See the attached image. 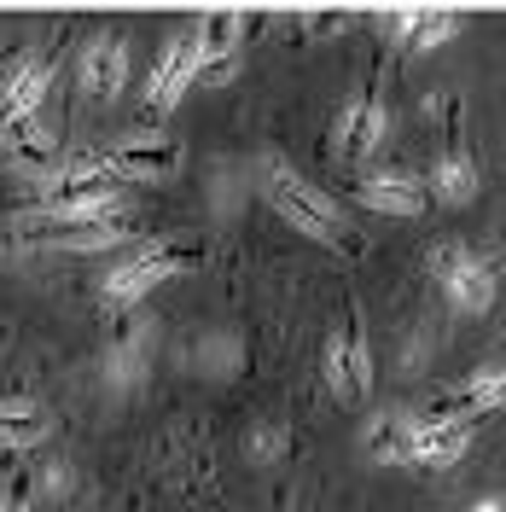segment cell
I'll return each mask as SVG.
<instances>
[{"mask_svg": "<svg viewBox=\"0 0 506 512\" xmlns=\"http://www.w3.org/2000/svg\"><path fill=\"white\" fill-rule=\"evenodd\" d=\"M472 448V425H460V419L437 414V408H425V414H408V466H425V472H448L460 454Z\"/></svg>", "mask_w": 506, "mask_h": 512, "instance_id": "6", "label": "cell"}, {"mask_svg": "<svg viewBox=\"0 0 506 512\" xmlns=\"http://www.w3.org/2000/svg\"><path fill=\"white\" fill-rule=\"evenodd\" d=\"M192 82H198V53H192V35H175V41L163 47L152 82H146V111H152V117H169Z\"/></svg>", "mask_w": 506, "mask_h": 512, "instance_id": "9", "label": "cell"}, {"mask_svg": "<svg viewBox=\"0 0 506 512\" xmlns=\"http://www.w3.org/2000/svg\"><path fill=\"white\" fill-rule=\"evenodd\" d=\"M99 163V175L105 181H169L175 169H181V146L175 140H163V134H128V140H111L105 152H88Z\"/></svg>", "mask_w": 506, "mask_h": 512, "instance_id": "4", "label": "cell"}, {"mask_svg": "<svg viewBox=\"0 0 506 512\" xmlns=\"http://www.w3.org/2000/svg\"><path fill=\"white\" fill-rule=\"evenodd\" d=\"M396 35H402V53H437L443 41L460 35V18L454 12H402Z\"/></svg>", "mask_w": 506, "mask_h": 512, "instance_id": "14", "label": "cell"}, {"mask_svg": "<svg viewBox=\"0 0 506 512\" xmlns=\"http://www.w3.org/2000/svg\"><path fill=\"white\" fill-rule=\"evenodd\" d=\"M477 192H483V169H477V158L460 146V140H448L443 152H437V163H431L425 198H437V204H448V210H466Z\"/></svg>", "mask_w": 506, "mask_h": 512, "instance_id": "10", "label": "cell"}, {"mask_svg": "<svg viewBox=\"0 0 506 512\" xmlns=\"http://www.w3.org/2000/svg\"><path fill=\"white\" fill-rule=\"evenodd\" d=\"M320 373H326V390H332L338 402H355V396H349V350H344V332H332V338H326Z\"/></svg>", "mask_w": 506, "mask_h": 512, "instance_id": "18", "label": "cell"}, {"mask_svg": "<svg viewBox=\"0 0 506 512\" xmlns=\"http://www.w3.org/2000/svg\"><path fill=\"white\" fill-rule=\"evenodd\" d=\"M367 454L379 466H408V414H390L367 425Z\"/></svg>", "mask_w": 506, "mask_h": 512, "instance_id": "17", "label": "cell"}, {"mask_svg": "<svg viewBox=\"0 0 506 512\" xmlns=\"http://www.w3.org/2000/svg\"><path fill=\"white\" fill-rule=\"evenodd\" d=\"M0 512H35V483H12V489H0Z\"/></svg>", "mask_w": 506, "mask_h": 512, "instance_id": "19", "label": "cell"}, {"mask_svg": "<svg viewBox=\"0 0 506 512\" xmlns=\"http://www.w3.org/2000/svg\"><path fill=\"white\" fill-rule=\"evenodd\" d=\"M192 262H198V245L187 239H152V245H140V251L117 262L105 280H99V303L105 309H128V303H140L146 291L169 286L175 274H187Z\"/></svg>", "mask_w": 506, "mask_h": 512, "instance_id": "2", "label": "cell"}, {"mask_svg": "<svg viewBox=\"0 0 506 512\" xmlns=\"http://www.w3.org/2000/svg\"><path fill=\"white\" fill-rule=\"evenodd\" d=\"M466 512H506V507H501V495H489V501H477V507H466Z\"/></svg>", "mask_w": 506, "mask_h": 512, "instance_id": "20", "label": "cell"}, {"mask_svg": "<svg viewBox=\"0 0 506 512\" xmlns=\"http://www.w3.org/2000/svg\"><path fill=\"white\" fill-rule=\"evenodd\" d=\"M262 198L280 210L285 227H297V239H315L320 251H349V227H344V210L315 187L303 181L285 158H268L262 163Z\"/></svg>", "mask_w": 506, "mask_h": 512, "instance_id": "1", "label": "cell"}, {"mask_svg": "<svg viewBox=\"0 0 506 512\" xmlns=\"http://www.w3.org/2000/svg\"><path fill=\"white\" fill-rule=\"evenodd\" d=\"M501 396H506V367L501 361H483V367H472V373L454 384L443 402H431V408L448 414V419H460V425H477L483 414L501 408Z\"/></svg>", "mask_w": 506, "mask_h": 512, "instance_id": "8", "label": "cell"}, {"mask_svg": "<svg viewBox=\"0 0 506 512\" xmlns=\"http://www.w3.org/2000/svg\"><path fill=\"white\" fill-rule=\"evenodd\" d=\"M431 274H437L443 297L460 315H489L495 309V291H501V262L495 256L472 251L460 239H437L431 245Z\"/></svg>", "mask_w": 506, "mask_h": 512, "instance_id": "3", "label": "cell"}, {"mask_svg": "<svg viewBox=\"0 0 506 512\" xmlns=\"http://www.w3.org/2000/svg\"><path fill=\"white\" fill-rule=\"evenodd\" d=\"M47 88H53V59H24L18 64L12 82H6V94H0V134L35 123V111H41Z\"/></svg>", "mask_w": 506, "mask_h": 512, "instance_id": "12", "label": "cell"}, {"mask_svg": "<svg viewBox=\"0 0 506 512\" xmlns=\"http://www.w3.org/2000/svg\"><path fill=\"white\" fill-rule=\"evenodd\" d=\"M123 88H128V41L123 35L88 41V53H82V94L94 105H111V99H123Z\"/></svg>", "mask_w": 506, "mask_h": 512, "instance_id": "11", "label": "cell"}, {"mask_svg": "<svg viewBox=\"0 0 506 512\" xmlns=\"http://www.w3.org/2000/svg\"><path fill=\"white\" fill-rule=\"evenodd\" d=\"M384 128H390V105H384L379 70H373L367 88L349 99L344 111H338V123H332V152H338V163H367L384 146Z\"/></svg>", "mask_w": 506, "mask_h": 512, "instance_id": "5", "label": "cell"}, {"mask_svg": "<svg viewBox=\"0 0 506 512\" xmlns=\"http://www.w3.org/2000/svg\"><path fill=\"white\" fill-rule=\"evenodd\" d=\"M344 350H349V396L355 402H367L373 396V338H367V320H361V309L349 315V326H344Z\"/></svg>", "mask_w": 506, "mask_h": 512, "instance_id": "15", "label": "cell"}, {"mask_svg": "<svg viewBox=\"0 0 506 512\" xmlns=\"http://www.w3.org/2000/svg\"><path fill=\"white\" fill-rule=\"evenodd\" d=\"M47 431H53V419L35 396H6L0 402V448H35L47 443Z\"/></svg>", "mask_w": 506, "mask_h": 512, "instance_id": "13", "label": "cell"}, {"mask_svg": "<svg viewBox=\"0 0 506 512\" xmlns=\"http://www.w3.org/2000/svg\"><path fill=\"white\" fill-rule=\"evenodd\" d=\"M355 204L361 210H373V216H425L431 210V198H425V181H413L408 169H367L361 181H355Z\"/></svg>", "mask_w": 506, "mask_h": 512, "instance_id": "7", "label": "cell"}, {"mask_svg": "<svg viewBox=\"0 0 506 512\" xmlns=\"http://www.w3.org/2000/svg\"><path fill=\"white\" fill-rule=\"evenodd\" d=\"M0 140L12 146V158L24 163V169H47V175H53V169L64 163L59 140H53L41 123H24V128H12V134H0Z\"/></svg>", "mask_w": 506, "mask_h": 512, "instance_id": "16", "label": "cell"}]
</instances>
